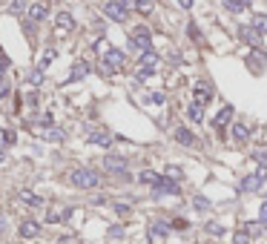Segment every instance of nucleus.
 Listing matches in <instances>:
<instances>
[{"label": "nucleus", "mask_w": 267, "mask_h": 244, "mask_svg": "<svg viewBox=\"0 0 267 244\" xmlns=\"http://www.w3.org/2000/svg\"><path fill=\"white\" fill-rule=\"evenodd\" d=\"M244 6H247L244 0H224V9H227V12H233V15L244 12Z\"/></svg>", "instance_id": "20"}, {"label": "nucleus", "mask_w": 267, "mask_h": 244, "mask_svg": "<svg viewBox=\"0 0 267 244\" xmlns=\"http://www.w3.org/2000/svg\"><path fill=\"white\" fill-rule=\"evenodd\" d=\"M193 89H196V101L198 104H207L210 98H213V89H210V84H204V81H198Z\"/></svg>", "instance_id": "11"}, {"label": "nucleus", "mask_w": 267, "mask_h": 244, "mask_svg": "<svg viewBox=\"0 0 267 244\" xmlns=\"http://www.w3.org/2000/svg\"><path fill=\"white\" fill-rule=\"evenodd\" d=\"M259 178H262V181H267V167H262V170H259Z\"/></svg>", "instance_id": "41"}, {"label": "nucleus", "mask_w": 267, "mask_h": 244, "mask_svg": "<svg viewBox=\"0 0 267 244\" xmlns=\"http://www.w3.org/2000/svg\"><path fill=\"white\" fill-rule=\"evenodd\" d=\"M176 141H178V144H184V147H193V144H196L193 132H190V129H184V126H181V129H176Z\"/></svg>", "instance_id": "13"}, {"label": "nucleus", "mask_w": 267, "mask_h": 244, "mask_svg": "<svg viewBox=\"0 0 267 244\" xmlns=\"http://www.w3.org/2000/svg\"><path fill=\"white\" fill-rule=\"evenodd\" d=\"M241 187H244V190H259V187H262V178H259V175H256V178H250V175H247Z\"/></svg>", "instance_id": "27"}, {"label": "nucleus", "mask_w": 267, "mask_h": 244, "mask_svg": "<svg viewBox=\"0 0 267 244\" xmlns=\"http://www.w3.org/2000/svg\"><path fill=\"white\" fill-rule=\"evenodd\" d=\"M89 144H101V147H109L112 144V135L107 129H92L89 132Z\"/></svg>", "instance_id": "9"}, {"label": "nucleus", "mask_w": 267, "mask_h": 244, "mask_svg": "<svg viewBox=\"0 0 267 244\" xmlns=\"http://www.w3.org/2000/svg\"><path fill=\"white\" fill-rule=\"evenodd\" d=\"M135 3V9L141 12V15H149L152 12V0H132Z\"/></svg>", "instance_id": "26"}, {"label": "nucleus", "mask_w": 267, "mask_h": 244, "mask_svg": "<svg viewBox=\"0 0 267 244\" xmlns=\"http://www.w3.org/2000/svg\"><path fill=\"white\" fill-rule=\"evenodd\" d=\"M87 72H89V66H87V63H81V66H75V69H72V75H69V84H75V81H81V78H87Z\"/></svg>", "instance_id": "18"}, {"label": "nucleus", "mask_w": 267, "mask_h": 244, "mask_svg": "<svg viewBox=\"0 0 267 244\" xmlns=\"http://www.w3.org/2000/svg\"><path fill=\"white\" fill-rule=\"evenodd\" d=\"M6 69H9V58H6V52L0 49V75H3Z\"/></svg>", "instance_id": "30"}, {"label": "nucleus", "mask_w": 267, "mask_h": 244, "mask_svg": "<svg viewBox=\"0 0 267 244\" xmlns=\"http://www.w3.org/2000/svg\"><path fill=\"white\" fill-rule=\"evenodd\" d=\"M55 58H58V49H55V46H49V49L40 55V61H37V69H46V66L55 61Z\"/></svg>", "instance_id": "14"}, {"label": "nucleus", "mask_w": 267, "mask_h": 244, "mask_svg": "<svg viewBox=\"0 0 267 244\" xmlns=\"http://www.w3.org/2000/svg\"><path fill=\"white\" fill-rule=\"evenodd\" d=\"M69 181L75 184L78 190H95L101 184V175L95 170H89V167H78V170L69 173Z\"/></svg>", "instance_id": "1"}, {"label": "nucleus", "mask_w": 267, "mask_h": 244, "mask_svg": "<svg viewBox=\"0 0 267 244\" xmlns=\"http://www.w3.org/2000/svg\"><path fill=\"white\" fill-rule=\"evenodd\" d=\"M238 35H241V40L250 43V46H259V43H262V32L256 29V26H241Z\"/></svg>", "instance_id": "8"}, {"label": "nucleus", "mask_w": 267, "mask_h": 244, "mask_svg": "<svg viewBox=\"0 0 267 244\" xmlns=\"http://www.w3.org/2000/svg\"><path fill=\"white\" fill-rule=\"evenodd\" d=\"M244 3H247V6H250V3H253V0H244Z\"/></svg>", "instance_id": "44"}, {"label": "nucleus", "mask_w": 267, "mask_h": 244, "mask_svg": "<svg viewBox=\"0 0 267 244\" xmlns=\"http://www.w3.org/2000/svg\"><path fill=\"white\" fill-rule=\"evenodd\" d=\"M138 178H141V184H152V187L161 181V175H158V173H152V170H144V173H141Z\"/></svg>", "instance_id": "19"}, {"label": "nucleus", "mask_w": 267, "mask_h": 244, "mask_svg": "<svg viewBox=\"0 0 267 244\" xmlns=\"http://www.w3.org/2000/svg\"><path fill=\"white\" fill-rule=\"evenodd\" d=\"M155 63H158V55L152 49H144L141 52V66H155Z\"/></svg>", "instance_id": "21"}, {"label": "nucleus", "mask_w": 267, "mask_h": 244, "mask_svg": "<svg viewBox=\"0 0 267 244\" xmlns=\"http://www.w3.org/2000/svg\"><path fill=\"white\" fill-rule=\"evenodd\" d=\"M72 29H75V17H72L69 12H58V15H55V32L63 37V35H69Z\"/></svg>", "instance_id": "5"}, {"label": "nucleus", "mask_w": 267, "mask_h": 244, "mask_svg": "<svg viewBox=\"0 0 267 244\" xmlns=\"http://www.w3.org/2000/svg\"><path fill=\"white\" fill-rule=\"evenodd\" d=\"M104 15H107L109 20H115V23H124L126 15H129V0H109V3L104 6Z\"/></svg>", "instance_id": "2"}, {"label": "nucleus", "mask_w": 267, "mask_h": 244, "mask_svg": "<svg viewBox=\"0 0 267 244\" xmlns=\"http://www.w3.org/2000/svg\"><path fill=\"white\" fill-rule=\"evenodd\" d=\"M164 175H167L170 181H181V170H178V167H167V173H164Z\"/></svg>", "instance_id": "28"}, {"label": "nucleus", "mask_w": 267, "mask_h": 244, "mask_svg": "<svg viewBox=\"0 0 267 244\" xmlns=\"http://www.w3.org/2000/svg\"><path fill=\"white\" fill-rule=\"evenodd\" d=\"M230 118H233V106H224V109L213 118V126H215V129H221V126H227V123H230Z\"/></svg>", "instance_id": "12"}, {"label": "nucleus", "mask_w": 267, "mask_h": 244, "mask_svg": "<svg viewBox=\"0 0 267 244\" xmlns=\"http://www.w3.org/2000/svg\"><path fill=\"white\" fill-rule=\"evenodd\" d=\"M236 244H250V242H247V233H238V236H236Z\"/></svg>", "instance_id": "38"}, {"label": "nucleus", "mask_w": 267, "mask_h": 244, "mask_svg": "<svg viewBox=\"0 0 267 244\" xmlns=\"http://www.w3.org/2000/svg\"><path fill=\"white\" fill-rule=\"evenodd\" d=\"M104 170H107V173H118V175H124L126 158H121V155H104Z\"/></svg>", "instance_id": "6"}, {"label": "nucleus", "mask_w": 267, "mask_h": 244, "mask_svg": "<svg viewBox=\"0 0 267 244\" xmlns=\"http://www.w3.org/2000/svg\"><path fill=\"white\" fill-rule=\"evenodd\" d=\"M6 95H9V84H3V81H0V98H6Z\"/></svg>", "instance_id": "39"}, {"label": "nucleus", "mask_w": 267, "mask_h": 244, "mask_svg": "<svg viewBox=\"0 0 267 244\" xmlns=\"http://www.w3.org/2000/svg\"><path fill=\"white\" fill-rule=\"evenodd\" d=\"M69 215H72V210H69V207H52V210H49V221L55 224V221H63V218H69Z\"/></svg>", "instance_id": "15"}, {"label": "nucleus", "mask_w": 267, "mask_h": 244, "mask_svg": "<svg viewBox=\"0 0 267 244\" xmlns=\"http://www.w3.org/2000/svg\"><path fill=\"white\" fill-rule=\"evenodd\" d=\"M149 233H152V236H167V233H170V224H164V221H155V224L149 227Z\"/></svg>", "instance_id": "23"}, {"label": "nucleus", "mask_w": 267, "mask_h": 244, "mask_svg": "<svg viewBox=\"0 0 267 244\" xmlns=\"http://www.w3.org/2000/svg\"><path fill=\"white\" fill-rule=\"evenodd\" d=\"M187 35H190V37H193V40H198V29H196V26H193V23H190V26H187Z\"/></svg>", "instance_id": "33"}, {"label": "nucleus", "mask_w": 267, "mask_h": 244, "mask_svg": "<svg viewBox=\"0 0 267 244\" xmlns=\"http://www.w3.org/2000/svg\"><path fill=\"white\" fill-rule=\"evenodd\" d=\"M247 135H250V132H247V126H244V123H236V126H233V138H236L238 144H244V141H247Z\"/></svg>", "instance_id": "22"}, {"label": "nucleus", "mask_w": 267, "mask_h": 244, "mask_svg": "<svg viewBox=\"0 0 267 244\" xmlns=\"http://www.w3.org/2000/svg\"><path fill=\"white\" fill-rule=\"evenodd\" d=\"M259 221H262V224H267V201L262 204V215H259Z\"/></svg>", "instance_id": "36"}, {"label": "nucleus", "mask_w": 267, "mask_h": 244, "mask_svg": "<svg viewBox=\"0 0 267 244\" xmlns=\"http://www.w3.org/2000/svg\"><path fill=\"white\" fill-rule=\"evenodd\" d=\"M187 115H190L196 123L204 121V109H201V104H198V101H193V104H190V109H187Z\"/></svg>", "instance_id": "16"}, {"label": "nucleus", "mask_w": 267, "mask_h": 244, "mask_svg": "<svg viewBox=\"0 0 267 244\" xmlns=\"http://www.w3.org/2000/svg\"><path fill=\"white\" fill-rule=\"evenodd\" d=\"M3 144H6V129L0 126V147H3Z\"/></svg>", "instance_id": "42"}, {"label": "nucleus", "mask_w": 267, "mask_h": 244, "mask_svg": "<svg viewBox=\"0 0 267 244\" xmlns=\"http://www.w3.org/2000/svg\"><path fill=\"white\" fill-rule=\"evenodd\" d=\"M253 26L262 35H267V15H253Z\"/></svg>", "instance_id": "24"}, {"label": "nucleus", "mask_w": 267, "mask_h": 244, "mask_svg": "<svg viewBox=\"0 0 267 244\" xmlns=\"http://www.w3.org/2000/svg\"><path fill=\"white\" fill-rule=\"evenodd\" d=\"M23 6H26V0H15V6H12V12H20Z\"/></svg>", "instance_id": "37"}, {"label": "nucleus", "mask_w": 267, "mask_h": 244, "mask_svg": "<svg viewBox=\"0 0 267 244\" xmlns=\"http://www.w3.org/2000/svg\"><path fill=\"white\" fill-rule=\"evenodd\" d=\"M3 161H6V153H3V147H0V164H3Z\"/></svg>", "instance_id": "43"}, {"label": "nucleus", "mask_w": 267, "mask_h": 244, "mask_svg": "<svg viewBox=\"0 0 267 244\" xmlns=\"http://www.w3.org/2000/svg\"><path fill=\"white\" fill-rule=\"evenodd\" d=\"M149 101H152V104H164V95H161V92H155V95H149Z\"/></svg>", "instance_id": "34"}, {"label": "nucleus", "mask_w": 267, "mask_h": 244, "mask_svg": "<svg viewBox=\"0 0 267 244\" xmlns=\"http://www.w3.org/2000/svg\"><path fill=\"white\" fill-rule=\"evenodd\" d=\"M46 15H49V6L46 3H29V9H26V17H29L32 23L46 20Z\"/></svg>", "instance_id": "7"}, {"label": "nucleus", "mask_w": 267, "mask_h": 244, "mask_svg": "<svg viewBox=\"0 0 267 244\" xmlns=\"http://www.w3.org/2000/svg\"><path fill=\"white\" fill-rule=\"evenodd\" d=\"M124 61H126V58H124V52H121V49H109V52L104 55V66H101V69H104L107 75L121 72V69H124Z\"/></svg>", "instance_id": "3"}, {"label": "nucleus", "mask_w": 267, "mask_h": 244, "mask_svg": "<svg viewBox=\"0 0 267 244\" xmlns=\"http://www.w3.org/2000/svg\"><path fill=\"white\" fill-rule=\"evenodd\" d=\"M15 138H18L15 129H6V144H15Z\"/></svg>", "instance_id": "35"}, {"label": "nucleus", "mask_w": 267, "mask_h": 244, "mask_svg": "<svg viewBox=\"0 0 267 244\" xmlns=\"http://www.w3.org/2000/svg\"><path fill=\"white\" fill-rule=\"evenodd\" d=\"M178 6H181V9H190V6H193V0H178Z\"/></svg>", "instance_id": "40"}, {"label": "nucleus", "mask_w": 267, "mask_h": 244, "mask_svg": "<svg viewBox=\"0 0 267 244\" xmlns=\"http://www.w3.org/2000/svg\"><path fill=\"white\" fill-rule=\"evenodd\" d=\"M152 69H155V66H141V69H138V81L149 78V75H152Z\"/></svg>", "instance_id": "29"}, {"label": "nucleus", "mask_w": 267, "mask_h": 244, "mask_svg": "<svg viewBox=\"0 0 267 244\" xmlns=\"http://www.w3.org/2000/svg\"><path fill=\"white\" fill-rule=\"evenodd\" d=\"M37 233H40V224H37V221H32V218L20 221V236H23V239H35Z\"/></svg>", "instance_id": "10"}, {"label": "nucleus", "mask_w": 267, "mask_h": 244, "mask_svg": "<svg viewBox=\"0 0 267 244\" xmlns=\"http://www.w3.org/2000/svg\"><path fill=\"white\" fill-rule=\"evenodd\" d=\"M46 138H49V141H60V138H63V132H58V129H55V132H46Z\"/></svg>", "instance_id": "32"}, {"label": "nucleus", "mask_w": 267, "mask_h": 244, "mask_svg": "<svg viewBox=\"0 0 267 244\" xmlns=\"http://www.w3.org/2000/svg\"><path fill=\"white\" fill-rule=\"evenodd\" d=\"M196 207H198V210H207V207H210V201H207V198H201V195H198V198H196Z\"/></svg>", "instance_id": "31"}, {"label": "nucleus", "mask_w": 267, "mask_h": 244, "mask_svg": "<svg viewBox=\"0 0 267 244\" xmlns=\"http://www.w3.org/2000/svg\"><path fill=\"white\" fill-rule=\"evenodd\" d=\"M26 81H29L32 87H40V84H43V69H35V72H29V78H26Z\"/></svg>", "instance_id": "25"}, {"label": "nucleus", "mask_w": 267, "mask_h": 244, "mask_svg": "<svg viewBox=\"0 0 267 244\" xmlns=\"http://www.w3.org/2000/svg\"><path fill=\"white\" fill-rule=\"evenodd\" d=\"M129 43L135 46V49H152V35H149V29L147 26H138V29L132 32V37H129Z\"/></svg>", "instance_id": "4"}, {"label": "nucleus", "mask_w": 267, "mask_h": 244, "mask_svg": "<svg viewBox=\"0 0 267 244\" xmlns=\"http://www.w3.org/2000/svg\"><path fill=\"white\" fill-rule=\"evenodd\" d=\"M20 201H23V204H32V207H40V204H43V201H40V195H35V192H29V190H23V192H20Z\"/></svg>", "instance_id": "17"}]
</instances>
